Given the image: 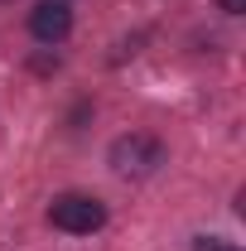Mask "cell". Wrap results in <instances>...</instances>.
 <instances>
[{
	"instance_id": "277c9868",
	"label": "cell",
	"mask_w": 246,
	"mask_h": 251,
	"mask_svg": "<svg viewBox=\"0 0 246 251\" xmlns=\"http://www.w3.org/2000/svg\"><path fill=\"white\" fill-rule=\"evenodd\" d=\"M217 5H222L227 15H242V10H246V0H217Z\"/></svg>"
},
{
	"instance_id": "7a4b0ae2",
	"label": "cell",
	"mask_w": 246,
	"mask_h": 251,
	"mask_svg": "<svg viewBox=\"0 0 246 251\" xmlns=\"http://www.w3.org/2000/svg\"><path fill=\"white\" fill-rule=\"evenodd\" d=\"M164 164V145L154 140V135H140V130H130L121 140H111V169L125 174V179H140V174H154Z\"/></svg>"
},
{
	"instance_id": "5b68a950",
	"label": "cell",
	"mask_w": 246,
	"mask_h": 251,
	"mask_svg": "<svg viewBox=\"0 0 246 251\" xmlns=\"http://www.w3.org/2000/svg\"><path fill=\"white\" fill-rule=\"evenodd\" d=\"M217 251H242V247H227V242H217Z\"/></svg>"
},
{
	"instance_id": "3957f363",
	"label": "cell",
	"mask_w": 246,
	"mask_h": 251,
	"mask_svg": "<svg viewBox=\"0 0 246 251\" xmlns=\"http://www.w3.org/2000/svg\"><path fill=\"white\" fill-rule=\"evenodd\" d=\"M29 34L44 39V44H63V39L73 34V10H68L63 0H39L29 10Z\"/></svg>"
},
{
	"instance_id": "6da1fadb",
	"label": "cell",
	"mask_w": 246,
	"mask_h": 251,
	"mask_svg": "<svg viewBox=\"0 0 246 251\" xmlns=\"http://www.w3.org/2000/svg\"><path fill=\"white\" fill-rule=\"evenodd\" d=\"M49 222L58 232H73V237H87L97 227H106V203L92 198V193H63L49 203Z\"/></svg>"
}]
</instances>
